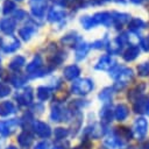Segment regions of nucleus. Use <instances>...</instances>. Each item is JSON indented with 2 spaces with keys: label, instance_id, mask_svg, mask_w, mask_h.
Wrapping results in <instances>:
<instances>
[{
  "label": "nucleus",
  "instance_id": "1",
  "mask_svg": "<svg viewBox=\"0 0 149 149\" xmlns=\"http://www.w3.org/2000/svg\"><path fill=\"white\" fill-rule=\"evenodd\" d=\"M132 132L137 140H143L148 133V121L144 118H137L133 123Z\"/></svg>",
  "mask_w": 149,
  "mask_h": 149
},
{
  "label": "nucleus",
  "instance_id": "2",
  "mask_svg": "<svg viewBox=\"0 0 149 149\" xmlns=\"http://www.w3.org/2000/svg\"><path fill=\"white\" fill-rule=\"evenodd\" d=\"M102 146H104L105 149H122L123 142L113 133L112 135L107 136V137L104 140Z\"/></svg>",
  "mask_w": 149,
  "mask_h": 149
},
{
  "label": "nucleus",
  "instance_id": "3",
  "mask_svg": "<svg viewBox=\"0 0 149 149\" xmlns=\"http://www.w3.org/2000/svg\"><path fill=\"white\" fill-rule=\"evenodd\" d=\"M34 130L35 133L40 136V137H43V139H48L50 135H51V129L48 125H45L44 122H41V121H36L35 125H34Z\"/></svg>",
  "mask_w": 149,
  "mask_h": 149
},
{
  "label": "nucleus",
  "instance_id": "4",
  "mask_svg": "<svg viewBox=\"0 0 149 149\" xmlns=\"http://www.w3.org/2000/svg\"><path fill=\"white\" fill-rule=\"evenodd\" d=\"M92 87H93V85L90 80H80V81H78L73 85L72 90H73L74 93L85 94V93H88L92 90Z\"/></svg>",
  "mask_w": 149,
  "mask_h": 149
},
{
  "label": "nucleus",
  "instance_id": "5",
  "mask_svg": "<svg viewBox=\"0 0 149 149\" xmlns=\"http://www.w3.org/2000/svg\"><path fill=\"white\" fill-rule=\"evenodd\" d=\"M148 101L149 99L144 95H141L136 100H134V109L136 113H143L147 111V107H148Z\"/></svg>",
  "mask_w": 149,
  "mask_h": 149
},
{
  "label": "nucleus",
  "instance_id": "6",
  "mask_svg": "<svg viewBox=\"0 0 149 149\" xmlns=\"http://www.w3.org/2000/svg\"><path fill=\"white\" fill-rule=\"evenodd\" d=\"M16 128V123L14 121H9V122H0V134L2 136H8L10 135Z\"/></svg>",
  "mask_w": 149,
  "mask_h": 149
},
{
  "label": "nucleus",
  "instance_id": "7",
  "mask_svg": "<svg viewBox=\"0 0 149 149\" xmlns=\"http://www.w3.org/2000/svg\"><path fill=\"white\" fill-rule=\"evenodd\" d=\"M17 142L21 148H29L33 143V136L28 132H22L17 136Z\"/></svg>",
  "mask_w": 149,
  "mask_h": 149
},
{
  "label": "nucleus",
  "instance_id": "8",
  "mask_svg": "<svg viewBox=\"0 0 149 149\" xmlns=\"http://www.w3.org/2000/svg\"><path fill=\"white\" fill-rule=\"evenodd\" d=\"M128 114H129V111H128V107H127L126 105L121 104V105H118V106H116L115 112H114V115H115L116 120L123 121V120L128 116Z\"/></svg>",
  "mask_w": 149,
  "mask_h": 149
},
{
  "label": "nucleus",
  "instance_id": "9",
  "mask_svg": "<svg viewBox=\"0 0 149 149\" xmlns=\"http://www.w3.org/2000/svg\"><path fill=\"white\" fill-rule=\"evenodd\" d=\"M133 70L132 69H123L121 74L119 76V83H121V87H123L127 83L133 79Z\"/></svg>",
  "mask_w": 149,
  "mask_h": 149
},
{
  "label": "nucleus",
  "instance_id": "10",
  "mask_svg": "<svg viewBox=\"0 0 149 149\" xmlns=\"http://www.w3.org/2000/svg\"><path fill=\"white\" fill-rule=\"evenodd\" d=\"M85 135L87 136V139H99L101 135H102V130H101V127H98V126H92V127H88L86 128L85 130Z\"/></svg>",
  "mask_w": 149,
  "mask_h": 149
},
{
  "label": "nucleus",
  "instance_id": "11",
  "mask_svg": "<svg viewBox=\"0 0 149 149\" xmlns=\"http://www.w3.org/2000/svg\"><path fill=\"white\" fill-rule=\"evenodd\" d=\"M114 134L123 142L125 140H130L132 135H133V132L129 130L128 128L126 127H121V128H116V130L114 132Z\"/></svg>",
  "mask_w": 149,
  "mask_h": 149
},
{
  "label": "nucleus",
  "instance_id": "12",
  "mask_svg": "<svg viewBox=\"0 0 149 149\" xmlns=\"http://www.w3.org/2000/svg\"><path fill=\"white\" fill-rule=\"evenodd\" d=\"M139 54H140V49H139V47H130L126 52H125V59L126 61H133V59H135L137 56H139Z\"/></svg>",
  "mask_w": 149,
  "mask_h": 149
},
{
  "label": "nucleus",
  "instance_id": "13",
  "mask_svg": "<svg viewBox=\"0 0 149 149\" xmlns=\"http://www.w3.org/2000/svg\"><path fill=\"white\" fill-rule=\"evenodd\" d=\"M144 88H146V84H143V83L139 84V86H136L135 88H133V90L129 92L128 98H130L132 100L135 98V100H136L139 97H141V94H142V92L144 91Z\"/></svg>",
  "mask_w": 149,
  "mask_h": 149
},
{
  "label": "nucleus",
  "instance_id": "14",
  "mask_svg": "<svg viewBox=\"0 0 149 149\" xmlns=\"http://www.w3.org/2000/svg\"><path fill=\"white\" fill-rule=\"evenodd\" d=\"M146 26H147L146 22H144L142 19H140V17L134 19V20L130 22V28H132L133 30H141V29H144Z\"/></svg>",
  "mask_w": 149,
  "mask_h": 149
},
{
  "label": "nucleus",
  "instance_id": "15",
  "mask_svg": "<svg viewBox=\"0 0 149 149\" xmlns=\"http://www.w3.org/2000/svg\"><path fill=\"white\" fill-rule=\"evenodd\" d=\"M100 118H101V120H102L104 122H106V123L111 122V121H112V112H111V109H109V108H104V109L100 112Z\"/></svg>",
  "mask_w": 149,
  "mask_h": 149
},
{
  "label": "nucleus",
  "instance_id": "16",
  "mask_svg": "<svg viewBox=\"0 0 149 149\" xmlns=\"http://www.w3.org/2000/svg\"><path fill=\"white\" fill-rule=\"evenodd\" d=\"M137 72L140 76L144 77V76H148L149 74V63L148 62H144L142 64H140L137 66Z\"/></svg>",
  "mask_w": 149,
  "mask_h": 149
},
{
  "label": "nucleus",
  "instance_id": "17",
  "mask_svg": "<svg viewBox=\"0 0 149 149\" xmlns=\"http://www.w3.org/2000/svg\"><path fill=\"white\" fill-rule=\"evenodd\" d=\"M54 134H55L56 140H64V139L68 136L69 132H68V129H65V128H56Z\"/></svg>",
  "mask_w": 149,
  "mask_h": 149
},
{
  "label": "nucleus",
  "instance_id": "18",
  "mask_svg": "<svg viewBox=\"0 0 149 149\" xmlns=\"http://www.w3.org/2000/svg\"><path fill=\"white\" fill-rule=\"evenodd\" d=\"M12 112H13V106L10 104H8V106H5V105L0 106V114L1 115H7Z\"/></svg>",
  "mask_w": 149,
  "mask_h": 149
},
{
  "label": "nucleus",
  "instance_id": "19",
  "mask_svg": "<svg viewBox=\"0 0 149 149\" xmlns=\"http://www.w3.org/2000/svg\"><path fill=\"white\" fill-rule=\"evenodd\" d=\"M109 91H111L109 88L104 90V91L100 93V99H101V100H104V101H108V100L112 98V93H111Z\"/></svg>",
  "mask_w": 149,
  "mask_h": 149
},
{
  "label": "nucleus",
  "instance_id": "20",
  "mask_svg": "<svg viewBox=\"0 0 149 149\" xmlns=\"http://www.w3.org/2000/svg\"><path fill=\"white\" fill-rule=\"evenodd\" d=\"M78 72H79V71H78L77 68H70V69L66 70V76H68L69 79H71V78L76 77V76L78 74Z\"/></svg>",
  "mask_w": 149,
  "mask_h": 149
},
{
  "label": "nucleus",
  "instance_id": "21",
  "mask_svg": "<svg viewBox=\"0 0 149 149\" xmlns=\"http://www.w3.org/2000/svg\"><path fill=\"white\" fill-rule=\"evenodd\" d=\"M141 47L144 51H149V35L146 36L144 38H142L141 41Z\"/></svg>",
  "mask_w": 149,
  "mask_h": 149
},
{
  "label": "nucleus",
  "instance_id": "22",
  "mask_svg": "<svg viewBox=\"0 0 149 149\" xmlns=\"http://www.w3.org/2000/svg\"><path fill=\"white\" fill-rule=\"evenodd\" d=\"M34 149H50V148H49V143L47 141H42V142L37 143Z\"/></svg>",
  "mask_w": 149,
  "mask_h": 149
},
{
  "label": "nucleus",
  "instance_id": "23",
  "mask_svg": "<svg viewBox=\"0 0 149 149\" xmlns=\"http://www.w3.org/2000/svg\"><path fill=\"white\" fill-rule=\"evenodd\" d=\"M109 64H111V59L109 58H104L101 62H100V65L98 66V68H101V69H106V68H108L109 66Z\"/></svg>",
  "mask_w": 149,
  "mask_h": 149
},
{
  "label": "nucleus",
  "instance_id": "24",
  "mask_svg": "<svg viewBox=\"0 0 149 149\" xmlns=\"http://www.w3.org/2000/svg\"><path fill=\"white\" fill-rule=\"evenodd\" d=\"M139 149H149V141H143V142L140 144Z\"/></svg>",
  "mask_w": 149,
  "mask_h": 149
},
{
  "label": "nucleus",
  "instance_id": "25",
  "mask_svg": "<svg viewBox=\"0 0 149 149\" xmlns=\"http://www.w3.org/2000/svg\"><path fill=\"white\" fill-rule=\"evenodd\" d=\"M6 149H19L17 147H15V146H9V147H7Z\"/></svg>",
  "mask_w": 149,
  "mask_h": 149
},
{
  "label": "nucleus",
  "instance_id": "26",
  "mask_svg": "<svg viewBox=\"0 0 149 149\" xmlns=\"http://www.w3.org/2000/svg\"><path fill=\"white\" fill-rule=\"evenodd\" d=\"M134 2H136V3H141V2H143L144 0H133Z\"/></svg>",
  "mask_w": 149,
  "mask_h": 149
},
{
  "label": "nucleus",
  "instance_id": "27",
  "mask_svg": "<svg viewBox=\"0 0 149 149\" xmlns=\"http://www.w3.org/2000/svg\"><path fill=\"white\" fill-rule=\"evenodd\" d=\"M146 113L149 115V101H148V107H147V111H146Z\"/></svg>",
  "mask_w": 149,
  "mask_h": 149
},
{
  "label": "nucleus",
  "instance_id": "28",
  "mask_svg": "<svg viewBox=\"0 0 149 149\" xmlns=\"http://www.w3.org/2000/svg\"><path fill=\"white\" fill-rule=\"evenodd\" d=\"M54 149H64V148H63V147H55Z\"/></svg>",
  "mask_w": 149,
  "mask_h": 149
},
{
  "label": "nucleus",
  "instance_id": "29",
  "mask_svg": "<svg viewBox=\"0 0 149 149\" xmlns=\"http://www.w3.org/2000/svg\"><path fill=\"white\" fill-rule=\"evenodd\" d=\"M127 149H135L134 147H129V148H127Z\"/></svg>",
  "mask_w": 149,
  "mask_h": 149
}]
</instances>
